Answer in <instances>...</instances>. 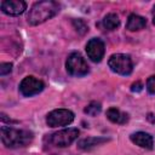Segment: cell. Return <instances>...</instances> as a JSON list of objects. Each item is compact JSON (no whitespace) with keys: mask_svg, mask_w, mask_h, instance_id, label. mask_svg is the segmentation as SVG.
<instances>
[{"mask_svg":"<svg viewBox=\"0 0 155 155\" xmlns=\"http://www.w3.org/2000/svg\"><path fill=\"white\" fill-rule=\"evenodd\" d=\"M59 12V4L51 0H44L35 2L28 13V23L31 25H38L47 19L52 18Z\"/></svg>","mask_w":155,"mask_h":155,"instance_id":"obj_1","label":"cell"},{"mask_svg":"<svg viewBox=\"0 0 155 155\" xmlns=\"http://www.w3.org/2000/svg\"><path fill=\"white\" fill-rule=\"evenodd\" d=\"M1 142L7 148H23L31 143L34 134L28 130H18L13 127L2 126L1 130Z\"/></svg>","mask_w":155,"mask_h":155,"instance_id":"obj_2","label":"cell"},{"mask_svg":"<svg viewBox=\"0 0 155 155\" xmlns=\"http://www.w3.org/2000/svg\"><path fill=\"white\" fill-rule=\"evenodd\" d=\"M108 65L114 73L119 75H130L133 69V63L131 57L124 53L111 54L108 61Z\"/></svg>","mask_w":155,"mask_h":155,"instance_id":"obj_3","label":"cell"},{"mask_svg":"<svg viewBox=\"0 0 155 155\" xmlns=\"http://www.w3.org/2000/svg\"><path fill=\"white\" fill-rule=\"evenodd\" d=\"M65 69H67L69 75L80 78V76H84L88 73V64L80 53L73 52L67 58Z\"/></svg>","mask_w":155,"mask_h":155,"instance_id":"obj_4","label":"cell"},{"mask_svg":"<svg viewBox=\"0 0 155 155\" xmlns=\"http://www.w3.org/2000/svg\"><path fill=\"white\" fill-rule=\"evenodd\" d=\"M74 121V113L68 109H54L46 116V124L50 127L68 126Z\"/></svg>","mask_w":155,"mask_h":155,"instance_id":"obj_5","label":"cell"},{"mask_svg":"<svg viewBox=\"0 0 155 155\" xmlns=\"http://www.w3.org/2000/svg\"><path fill=\"white\" fill-rule=\"evenodd\" d=\"M78 137H79V130L69 127V128H64V130H61V131L51 134L50 142L54 147L65 148V147L70 145Z\"/></svg>","mask_w":155,"mask_h":155,"instance_id":"obj_6","label":"cell"},{"mask_svg":"<svg viewBox=\"0 0 155 155\" xmlns=\"http://www.w3.org/2000/svg\"><path fill=\"white\" fill-rule=\"evenodd\" d=\"M45 87V84L34 78V76H25L21 84H19V92L24 96V97H31L34 94L40 93Z\"/></svg>","mask_w":155,"mask_h":155,"instance_id":"obj_7","label":"cell"},{"mask_svg":"<svg viewBox=\"0 0 155 155\" xmlns=\"http://www.w3.org/2000/svg\"><path fill=\"white\" fill-rule=\"evenodd\" d=\"M104 51H105L104 42L98 38H92L86 44V53L92 62L96 63L101 62L104 56Z\"/></svg>","mask_w":155,"mask_h":155,"instance_id":"obj_8","label":"cell"},{"mask_svg":"<svg viewBox=\"0 0 155 155\" xmlns=\"http://www.w3.org/2000/svg\"><path fill=\"white\" fill-rule=\"evenodd\" d=\"M27 8V4L22 0H4L1 1V11L10 16L22 15Z\"/></svg>","mask_w":155,"mask_h":155,"instance_id":"obj_9","label":"cell"},{"mask_svg":"<svg viewBox=\"0 0 155 155\" xmlns=\"http://www.w3.org/2000/svg\"><path fill=\"white\" fill-rule=\"evenodd\" d=\"M130 139L132 143H134L136 145L140 147V148H144V149H153V145H154V139L153 137L147 133V132H136V133H132L130 136Z\"/></svg>","mask_w":155,"mask_h":155,"instance_id":"obj_10","label":"cell"},{"mask_svg":"<svg viewBox=\"0 0 155 155\" xmlns=\"http://www.w3.org/2000/svg\"><path fill=\"white\" fill-rule=\"evenodd\" d=\"M145 25H147V19L144 17L132 13L128 16V19L126 23V29L130 31H137V30L145 28Z\"/></svg>","mask_w":155,"mask_h":155,"instance_id":"obj_11","label":"cell"},{"mask_svg":"<svg viewBox=\"0 0 155 155\" xmlns=\"http://www.w3.org/2000/svg\"><path fill=\"white\" fill-rule=\"evenodd\" d=\"M107 117L114 122V124H119V125H124L128 121V115L121 110H119L117 108H109L107 110Z\"/></svg>","mask_w":155,"mask_h":155,"instance_id":"obj_12","label":"cell"},{"mask_svg":"<svg viewBox=\"0 0 155 155\" xmlns=\"http://www.w3.org/2000/svg\"><path fill=\"white\" fill-rule=\"evenodd\" d=\"M108 138H103V137H87V138H84L81 139L78 145L80 149H84V150H87V149H91L96 145H99L104 142H107Z\"/></svg>","mask_w":155,"mask_h":155,"instance_id":"obj_13","label":"cell"},{"mask_svg":"<svg viewBox=\"0 0 155 155\" xmlns=\"http://www.w3.org/2000/svg\"><path fill=\"white\" fill-rule=\"evenodd\" d=\"M102 25L107 30H114L120 25V19L116 13H108L102 19Z\"/></svg>","mask_w":155,"mask_h":155,"instance_id":"obj_14","label":"cell"},{"mask_svg":"<svg viewBox=\"0 0 155 155\" xmlns=\"http://www.w3.org/2000/svg\"><path fill=\"white\" fill-rule=\"evenodd\" d=\"M101 110H102V107H101V104L99 103H97V102H91L86 108H85V114H87V115H90V116H96L97 114H99L101 113Z\"/></svg>","mask_w":155,"mask_h":155,"instance_id":"obj_15","label":"cell"},{"mask_svg":"<svg viewBox=\"0 0 155 155\" xmlns=\"http://www.w3.org/2000/svg\"><path fill=\"white\" fill-rule=\"evenodd\" d=\"M73 25L75 28V30L80 34H85L88 30V27L86 25V23L82 19H74L73 21Z\"/></svg>","mask_w":155,"mask_h":155,"instance_id":"obj_16","label":"cell"},{"mask_svg":"<svg viewBox=\"0 0 155 155\" xmlns=\"http://www.w3.org/2000/svg\"><path fill=\"white\" fill-rule=\"evenodd\" d=\"M147 90L150 94H155V75L148 78L147 80Z\"/></svg>","mask_w":155,"mask_h":155,"instance_id":"obj_17","label":"cell"},{"mask_svg":"<svg viewBox=\"0 0 155 155\" xmlns=\"http://www.w3.org/2000/svg\"><path fill=\"white\" fill-rule=\"evenodd\" d=\"M11 70H12V64L11 63H1L0 64V75L1 76L10 74Z\"/></svg>","mask_w":155,"mask_h":155,"instance_id":"obj_18","label":"cell"},{"mask_svg":"<svg viewBox=\"0 0 155 155\" xmlns=\"http://www.w3.org/2000/svg\"><path fill=\"white\" fill-rule=\"evenodd\" d=\"M142 90H143V85L139 81L132 84V86H131V91H133V92H140Z\"/></svg>","mask_w":155,"mask_h":155,"instance_id":"obj_19","label":"cell"},{"mask_svg":"<svg viewBox=\"0 0 155 155\" xmlns=\"http://www.w3.org/2000/svg\"><path fill=\"white\" fill-rule=\"evenodd\" d=\"M153 23L155 24V16H154V18H153Z\"/></svg>","mask_w":155,"mask_h":155,"instance_id":"obj_20","label":"cell"},{"mask_svg":"<svg viewBox=\"0 0 155 155\" xmlns=\"http://www.w3.org/2000/svg\"><path fill=\"white\" fill-rule=\"evenodd\" d=\"M153 12H154V13H155V6H154V8H153Z\"/></svg>","mask_w":155,"mask_h":155,"instance_id":"obj_21","label":"cell"}]
</instances>
